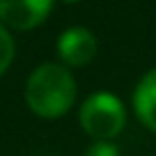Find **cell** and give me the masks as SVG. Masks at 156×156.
Listing matches in <instances>:
<instances>
[{
    "label": "cell",
    "mask_w": 156,
    "mask_h": 156,
    "mask_svg": "<svg viewBox=\"0 0 156 156\" xmlns=\"http://www.w3.org/2000/svg\"><path fill=\"white\" fill-rule=\"evenodd\" d=\"M76 92L71 69L62 62H44L28 76L25 103L41 119H58L73 106Z\"/></svg>",
    "instance_id": "obj_1"
},
{
    "label": "cell",
    "mask_w": 156,
    "mask_h": 156,
    "mask_svg": "<svg viewBox=\"0 0 156 156\" xmlns=\"http://www.w3.org/2000/svg\"><path fill=\"white\" fill-rule=\"evenodd\" d=\"M78 122L92 140H112L126 126V110L112 92H94L80 103Z\"/></svg>",
    "instance_id": "obj_2"
},
{
    "label": "cell",
    "mask_w": 156,
    "mask_h": 156,
    "mask_svg": "<svg viewBox=\"0 0 156 156\" xmlns=\"http://www.w3.org/2000/svg\"><path fill=\"white\" fill-rule=\"evenodd\" d=\"M53 0H0V23L12 30H32L48 19Z\"/></svg>",
    "instance_id": "obj_3"
},
{
    "label": "cell",
    "mask_w": 156,
    "mask_h": 156,
    "mask_svg": "<svg viewBox=\"0 0 156 156\" xmlns=\"http://www.w3.org/2000/svg\"><path fill=\"white\" fill-rule=\"evenodd\" d=\"M97 37H94L92 30L87 28H69L64 30L62 34L58 37V55H60V62L64 67L73 69V67H85L90 64L94 58H97Z\"/></svg>",
    "instance_id": "obj_4"
},
{
    "label": "cell",
    "mask_w": 156,
    "mask_h": 156,
    "mask_svg": "<svg viewBox=\"0 0 156 156\" xmlns=\"http://www.w3.org/2000/svg\"><path fill=\"white\" fill-rule=\"evenodd\" d=\"M133 110L149 131H156V67L138 80L133 90Z\"/></svg>",
    "instance_id": "obj_5"
},
{
    "label": "cell",
    "mask_w": 156,
    "mask_h": 156,
    "mask_svg": "<svg viewBox=\"0 0 156 156\" xmlns=\"http://www.w3.org/2000/svg\"><path fill=\"white\" fill-rule=\"evenodd\" d=\"M14 53H16V46H14V39H12L9 30L0 23V76L9 69L12 60H14Z\"/></svg>",
    "instance_id": "obj_6"
},
{
    "label": "cell",
    "mask_w": 156,
    "mask_h": 156,
    "mask_svg": "<svg viewBox=\"0 0 156 156\" xmlns=\"http://www.w3.org/2000/svg\"><path fill=\"white\" fill-rule=\"evenodd\" d=\"M85 156H119V147L112 140H92L85 149Z\"/></svg>",
    "instance_id": "obj_7"
},
{
    "label": "cell",
    "mask_w": 156,
    "mask_h": 156,
    "mask_svg": "<svg viewBox=\"0 0 156 156\" xmlns=\"http://www.w3.org/2000/svg\"><path fill=\"white\" fill-rule=\"evenodd\" d=\"M62 2H69V5H73V2H80V0H62Z\"/></svg>",
    "instance_id": "obj_8"
}]
</instances>
